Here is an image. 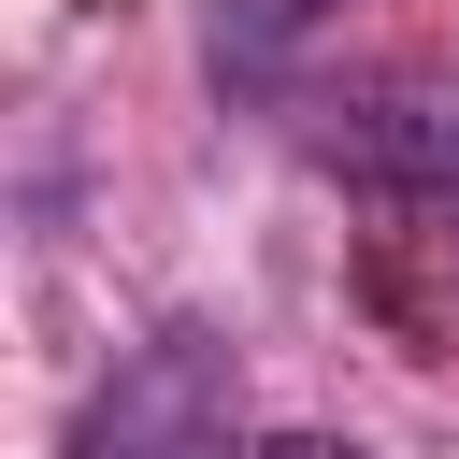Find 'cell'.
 I'll return each instance as SVG.
<instances>
[{
	"mask_svg": "<svg viewBox=\"0 0 459 459\" xmlns=\"http://www.w3.org/2000/svg\"><path fill=\"white\" fill-rule=\"evenodd\" d=\"M316 172H344V186H359L373 215H402V230H459V100H430V86H359V100H330Z\"/></svg>",
	"mask_w": 459,
	"mask_h": 459,
	"instance_id": "obj_2",
	"label": "cell"
},
{
	"mask_svg": "<svg viewBox=\"0 0 459 459\" xmlns=\"http://www.w3.org/2000/svg\"><path fill=\"white\" fill-rule=\"evenodd\" d=\"M215 459H373V445H330V430H230Z\"/></svg>",
	"mask_w": 459,
	"mask_h": 459,
	"instance_id": "obj_4",
	"label": "cell"
},
{
	"mask_svg": "<svg viewBox=\"0 0 459 459\" xmlns=\"http://www.w3.org/2000/svg\"><path fill=\"white\" fill-rule=\"evenodd\" d=\"M244 430V373L215 330H158L143 359H115V387L86 402L72 459H215Z\"/></svg>",
	"mask_w": 459,
	"mask_h": 459,
	"instance_id": "obj_1",
	"label": "cell"
},
{
	"mask_svg": "<svg viewBox=\"0 0 459 459\" xmlns=\"http://www.w3.org/2000/svg\"><path fill=\"white\" fill-rule=\"evenodd\" d=\"M301 14H316V0H215V72H273V57L301 43Z\"/></svg>",
	"mask_w": 459,
	"mask_h": 459,
	"instance_id": "obj_3",
	"label": "cell"
}]
</instances>
